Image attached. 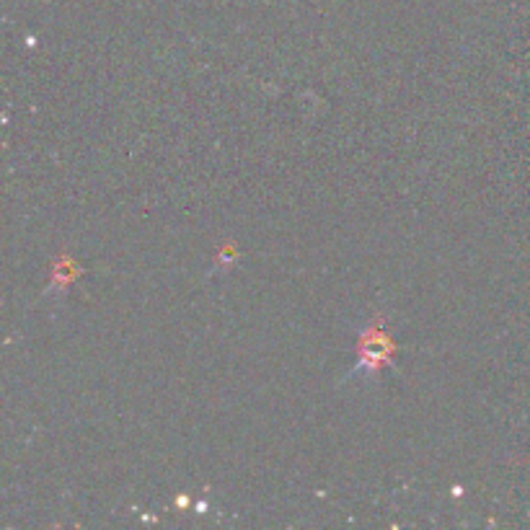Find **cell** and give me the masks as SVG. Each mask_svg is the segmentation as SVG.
<instances>
[{
  "label": "cell",
  "instance_id": "1",
  "mask_svg": "<svg viewBox=\"0 0 530 530\" xmlns=\"http://www.w3.org/2000/svg\"><path fill=\"white\" fill-rule=\"evenodd\" d=\"M393 355H396V344L388 337L386 331V318L375 316L360 337H357V365H355V375L365 373V375H378L391 365Z\"/></svg>",
  "mask_w": 530,
  "mask_h": 530
},
{
  "label": "cell",
  "instance_id": "2",
  "mask_svg": "<svg viewBox=\"0 0 530 530\" xmlns=\"http://www.w3.org/2000/svg\"><path fill=\"white\" fill-rule=\"evenodd\" d=\"M78 275H81V269L75 267V262L70 259L68 254H63L55 262V269H52V287H57V290H65V287H68Z\"/></svg>",
  "mask_w": 530,
  "mask_h": 530
},
{
  "label": "cell",
  "instance_id": "3",
  "mask_svg": "<svg viewBox=\"0 0 530 530\" xmlns=\"http://www.w3.org/2000/svg\"><path fill=\"white\" fill-rule=\"evenodd\" d=\"M233 256H236V251H233V244H223V251H220L215 262H218L220 267H225V264L233 262Z\"/></svg>",
  "mask_w": 530,
  "mask_h": 530
}]
</instances>
